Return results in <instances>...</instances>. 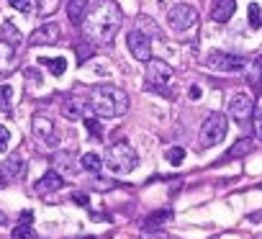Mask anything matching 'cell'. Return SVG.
I'll return each instance as SVG.
<instances>
[{
    "label": "cell",
    "mask_w": 262,
    "mask_h": 239,
    "mask_svg": "<svg viewBox=\"0 0 262 239\" xmlns=\"http://www.w3.org/2000/svg\"><path fill=\"white\" fill-rule=\"evenodd\" d=\"M121 21H123V13H121L118 3H113V0H100L98 5H92V10L85 13V18L80 23L83 36H85V41L95 44V47L111 44L121 28Z\"/></svg>",
    "instance_id": "1"
},
{
    "label": "cell",
    "mask_w": 262,
    "mask_h": 239,
    "mask_svg": "<svg viewBox=\"0 0 262 239\" xmlns=\"http://www.w3.org/2000/svg\"><path fill=\"white\" fill-rule=\"evenodd\" d=\"M87 106L98 118H118L129 111V93L118 85H95L87 95Z\"/></svg>",
    "instance_id": "2"
},
{
    "label": "cell",
    "mask_w": 262,
    "mask_h": 239,
    "mask_svg": "<svg viewBox=\"0 0 262 239\" xmlns=\"http://www.w3.org/2000/svg\"><path fill=\"white\" fill-rule=\"evenodd\" d=\"M173 87V67H170L165 59H149L147 70H144V90L149 93H165L173 98L175 93L170 90Z\"/></svg>",
    "instance_id": "3"
},
{
    "label": "cell",
    "mask_w": 262,
    "mask_h": 239,
    "mask_svg": "<svg viewBox=\"0 0 262 239\" xmlns=\"http://www.w3.org/2000/svg\"><path fill=\"white\" fill-rule=\"evenodd\" d=\"M136 162H139L136 149L131 144H126V142H116L111 149H108L103 165L116 175H126V172H131L136 167Z\"/></svg>",
    "instance_id": "4"
},
{
    "label": "cell",
    "mask_w": 262,
    "mask_h": 239,
    "mask_svg": "<svg viewBox=\"0 0 262 239\" xmlns=\"http://www.w3.org/2000/svg\"><path fill=\"white\" fill-rule=\"evenodd\" d=\"M226 131H229V118L221 111H211L203 118V126H200V134H198V142H200V147H216L219 142H224Z\"/></svg>",
    "instance_id": "5"
},
{
    "label": "cell",
    "mask_w": 262,
    "mask_h": 239,
    "mask_svg": "<svg viewBox=\"0 0 262 239\" xmlns=\"http://www.w3.org/2000/svg\"><path fill=\"white\" fill-rule=\"evenodd\" d=\"M31 129H34V137L39 139V144H44L46 149H57L59 147V129L49 116L44 113H34L31 116Z\"/></svg>",
    "instance_id": "6"
},
{
    "label": "cell",
    "mask_w": 262,
    "mask_h": 239,
    "mask_svg": "<svg viewBox=\"0 0 262 239\" xmlns=\"http://www.w3.org/2000/svg\"><path fill=\"white\" fill-rule=\"evenodd\" d=\"M167 23L175 34H185V31H190V28L198 26V10L193 5H185V3L173 5L167 10Z\"/></svg>",
    "instance_id": "7"
},
{
    "label": "cell",
    "mask_w": 262,
    "mask_h": 239,
    "mask_svg": "<svg viewBox=\"0 0 262 239\" xmlns=\"http://www.w3.org/2000/svg\"><path fill=\"white\" fill-rule=\"evenodd\" d=\"M206 67L211 72H242L247 67V62L237 54H226V52H211L206 57Z\"/></svg>",
    "instance_id": "8"
},
{
    "label": "cell",
    "mask_w": 262,
    "mask_h": 239,
    "mask_svg": "<svg viewBox=\"0 0 262 239\" xmlns=\"http://www.w3.org/2000/svg\"><path fill=\"white\" fill-rule=\"evenodd\" d=\"M62 39V26L54 23V21H46L44 26L34 28L28 36V44L31 47H52V44H57Z\"/></svg>",
    "instance_id": "9"
},
{
    "label": "cell",
    "mask_w": 262,
    "mask_h": 239,
    "mask_svg": "<svg viewBox=\"0 0 262 239\" xmlns=\"http://www.w3.org/2000/svg\"><path fill=\"white\" fill-rule=\"evenodd\" d=\"M126 44H129V52L139 59V62H149V59H152V39H149V34L142 31V28L129 31Z\"/></svg>",
    "instance_id": "10"
},
{
    "label": "cell",
    "mask_w": 262,
    "mask_h": 239,
    "mask_svg": "<svg viewBox=\"0 0 262 239\" xmlns=\"http://www.w3.org/2000/svg\"><path fill=\"white\" fill-rule=\"evenodd\" d=\"M252 113H255V100L247 95V93H237L234 98L229 100V116L234 118L237 124H247L252 118Z\"/></svg>",
    "instance_id": "11"
},
{
    "label": "cell",
    "mask_w": 262,
    "mask_h": 239,
    "mask_svg": "<svg viewBox=\"0 0 262 239\" xmlns=\"http://www.w3.org/2000/svg\"><path fill=\"white\" fill-rule=\"evenodd\" d=\"M0 172H3V177H5L8 183H18V180H23V175H26V162H23V157H21L18 152L8 155V159L3 162Z\"/></svg>",
    "instance_id": "12"
},
{
    "label": "cell",
    "mask_w": 262,
    "mask_h": 239,
    "mask_svg": "<svg viewBox=\"0 0 262 239\" xmlns=\"http://www.w3.org/2000/svg\"><path fill=\"white\" fill-rule=\"evenodd\" d=\"M62 188H65V175L57 172V170H46L34 185V190L39 196H46V193H54V190H62Z\"/></svg>",
    "instance_id": "13"
},
{
    "label": "cell",
    "mask_w": 262,
    "mask_h": 239,
    "mask_svg": "<svg viewBox=\"0 0 262 239\" xmlns=\"http://www.w3.org/2000/svg\"><path fill=\"white\" fill-rule=\"evenodd\" d=\"M170 221H173V211L162 208V211H154V214H149V216L142 219V232L154 234V232H160L165 224H170Z\"/></svg>",
    "instance_id": "14"
},
{
    "label": "cell",
    "mask_w": 262,
    "mask_h": 239,
    "mask_svg": "<svg viewBox=\"0 0 262 239\" xmlns=\"http://www.w3.org/2000/svg\"><path fill=\"white\" fill-rule=\"evenodd\" d=\"M85 98H80V95H70V98H65V103H62V116L65 118H70V121H80V118L85 116Z\"/></svg>",
    "instance_id": "15"
},
{
    "label": "cell",
    "mask_w": 262,
    "mask_h": 239,
    "mask_svg": "<svg viewBox=\"0 0 262 239\" xmlns=\"http://www.w3.org/2000/svg\"><path fill=\"white\" fill-rule=\"evenodd\" d=\"M234 10H237L234 0H216V5L211 8V18L216 23H226L231 16H234Z\"/></svg>",
    "instance_id": "16"
},
{
    "label": "cell",
    "mask_w": 262,
    "mask_h": 239,
    "mask_svg": "<svg viewBox=\"0 0 262 239\" xmlns=\"http://www.w3.org/2000/svg\"><path fill=\"white\" fill-rule=\"evenodd\" d=\"M15 67V47L0 41V75H10Z\"/></svg>",
    "instance_id": "17"
},
{
    "label": "cell",
    "mask_w": 262,
    "mask_h": 239,
    "mask_svg": "<svg viewBox=\"0 0 262 239\" xmlns=\"http://www.w3.org/2000/svg\"><path fill=\"white\" fill-rule=\"evenodd\" d=\"M85 13H87V0H67V18H70L75 26L83 23Z\"/></svg>",
    "instance_id": "18"
},
{
    "label": "cell",
    "mask_w": 262,
    "mask_h": 239,
    "mask_svg": "<svg viewBox=\"0 0 262 239\" xmlns=\"http://www.w3.org/2000/svg\"><path fill=\"white\" fill-rule=\"evenodd\" d=\"M57 165H59L57 172H67V175H77V172H80V159L75 162V155H70V152H59L57 155Z\"/></svg>",
    "instance_id": "19"
},
{
    "label": "cell",
    "mask_w": 262,
    "mask_h": 239,
    "mask_svg": "<svg viewBox=\"0 0 262 239\" xmlns=\"http://www.w3.org/2000/svg\"><path fill=\"white\" fill-rule=\"evenodd\" d=\"M39 65H44L46 70L54 75V78H62V75L67 72V59L65 57H41Z\"/></svg>",
    "instance_id": "20"
},
{
    "label": "cell",
    "mask_w": 262,
    "mask_h": 239,
    "mask_svg": "<svg viewBox=\"0 0 262 239\" xmlns=\"http://www.w3.org/2000/svg\"><path fill=\"white\" fill-rule=\"evenodd\" d=\"M0 41H5V44H10V47L18 49L21 47V31L10 21H5L3 26H0Z\"/></svg>",
    "instance_id": "21"
},
{
    "label": "cell",
    "mask_w": 262,
    "mask_h": 239,
    "mask_svg": "<svg viewBox=\"0 0 262 239\" xmlns=\"http://www.w3.org/2000/svg\"><path fill=\"white\" fill-rule=\"evenodd\" d=\"M13 95H15V90H13L10 82L0 85V111H3V113H10L13 111Z\"/></svg>",
    "instance_id": "22"
},
{
    "label": "cell",
    "mask_w": 262,
    "mask_h": 239,
    "mask_svg": "<svg viewBox=\"0 0 262 239\" xmlns=\"http://www.w3.org/2000/svg\"><path fill=\"white\" fill-rule=\"evenodd\" d=\"M252 147H255V142H252V139H239V142H234V147L229 149V155H226L224 159H234V157H244V155H250V152H252Z\"/></svg>",
    "instance_id": "23"
},
{
    "label": "cell",
    "mask_w": 262,
    "mask_h": 239,
    "mask_svg": "<svg viewBox=\"0 0 262 239\" xmlns=\"http://www.w3.org/2000/svg\"><path fill=\"white\" fill-rule=\"evenodd\" d=\"M80 167L87 170V172H98V170L103 167V159H100V155H95V152H85V155L80 157Z\"/></svg>",
    "instance_id": "24"
},
{
    "label": "cell",
    "mask_w": 262,
    "mask_h": 239,
    "mask_svg": "<svg viewBox=\"0 0 262 239\" xmlns=\"http://www.w3.org/2000/svg\"><path fill=\"white\" fill-rule=\"evenodd\" d=\"M83 121H85V129L92 139H103V126L98 121V116H83Z\"/></svg>",
    "instance_id": "25"
},
{
    "label": "cell",
    "mask_w": 262,
    "mask_h": 239,
    "mask_svg": "<svg viewBox=\"0 0 262 239\" xmlns=\"http://www.w3.org/2000/svg\"><path fill=\"white\" fill-rule=\"evenodd\" d=\"M10 237H13V239H41L34 229L28 227V224H18V227H15V232H13Z\"/></svg>",
    "instance_id": "26"
},
{
    "label": "cell",
    "mask_w": 262,
    "mask_h": 239,
    "mask_svg": "<svg viewBox=\"0 0 262 239\" xmlns=\"http://www.w3.org/2000/svg\"><path fill=\"white\" fill-rule=\"evenodd\" d=\"M167 162L170 165H182V159H185V149L182 147H170L167 152H165Z\"/></svg>",
    "instance_id": "27"
},
{
    "label": "cell",
    "mask_w": 262,
    "mask_h": 239,
    "mask_svg": "<svg viewBox=\"0 0 262 239\" xmlns=\"http://www.w3.org/2000/svg\"><path fill=\"white\" fill-rule=\"evenodd\" d=\"M247 16H250V26H252V28H260V26H262V8H260L257 3H250Z\"/></svg>",
    "instance_id": "28"
},
{
    "label": "cell",
    "mask_w": 262,
    "mask_h": 239,
    "mask_svg": "<svg viewBox=\"0 0 262 239\" xmlns=\"http://www.w3.org/2000/svg\"><path fill=\"white\" fill-rule=\"evenodd\" d=\"M139 26H144L142 31H144V34H149V36H152V34H154V36H160V28H157V23H154L149 16H139Z\"/></svg>",
    "instance_id": "29"
},
{
    "label": "cell",
    "mask_w": 262,
    "mask_h": 239,
    "mask_svg": "<svg viewBox=\"0 0 262 239\" xmlns=\"http://www.w3.org/2000/svg\"><path fill=\"white\" fill-rule=\"evenodd\" d=\"M59 8V0H39V16H52Z\"/></svg>",
    "instance_id": "30"
},
{
    "label": "cell",
    "mask_w": 262,
    "mask_h": 239,
    "mask_svg": "<svg viewBox=\"0 0 262 239\" xmlns=\"http://www.w3.org/2000/svg\"><path fill=\"white\" fill-rule=\"evenodd\" d=\"M250 85H252L255 95H260V93H262V72H260L257 67H252V72H250Z\"/></svg>",
    "instance_id": "31"
},
{
    "label": "cell",
    "mask_w": 262,
    "mask_h": 239,
    "mask_svg": "<svg viewBox=\"0 0 262 239\" xmlns=\"http://www.w3.org/2000/svg\"><path fill=\"white\" fill-rule=\"evenodd\" d=\"M8 5L21 10V13H31V8H34V0H8Z\"/></svg>",
    "instance_id": "32"
},
{
    "label": "cell",
    "mask_w": 262,
    "mask_h": 239,
    "mask_svg": "<svg viewBox=\"0 0 262 239\" xmlns=\"http://www.w3.org/2000/svg\"><path fill=\"white\" fill-rule=\"evenodd\" d=\"M8 144H10V131L0 126V152H8Z\"/></svg>",
    "instance_id": "33"
},
{
    "label": "cell",
    "mask_w": 262,
    "mask_h": 239,
    "mask_svg": "<svg viewBox=\"0 0 262 239\" xmlns=\"http://www.w3.org/2000/svg\"><path fill=\"white\" fill-rule=\"evenodd\" d=\"M252 116H255V137L262 142V111H255Z\"/></svg>",
    "instance_id": "34"
},
{
    "label": "cell",
    "mask_w": 262,
    "mask_h": 239,
    "mask_svg": "<svg viewBox=\"0 0 262 239\" xmlns=\"http://www.w3.org/2000/svg\"><path fill=\"white\" fill-rule=\"evenodd\" d=\"M72 201L77 206H87L90 203V196H87V193H72Z\"/></svg>",
    "instance_id": "35"
},
{
    "label": "cell",
    "mask_w": 262,
    "mask_h": 239,
    "mask_svg": "<svg viewBox=\"0 0 262 239\" xmlns=\"http://www.w3.org/2000/svg\"><path fill=\"white\" fill-rule=\"evenodd\" d=\"M188 98H190V100H198V98H200V87H198V85H190Z\"/></svg>",
    "instance_id": "36"
},
{
    "label": "cell",
    "mask_w": 262,
    "mask_h": 239,
    "mask_svg": "<svg viewBox=\"0 0 262 239\" xmlns=\"http://www.w3.org/2000/svg\"><path fill=\"white\" fill-rule=\"evenodd\" d=\"M31 221H34V214H31L28 208H26V211H21V224H31Z\"/></svg>",
    "instance_id": "37"
},
{
    "label": "cell",
    "mask_w": 262,
    "mask_h": 239,
    "mask_svg": "<svg viewBox=\"0 0 262 239\" xmlns=\"http://www.w3.org/2000/svg\"><path fill=\"white\" fill-rule=\"evenodd\" d=\"M5 224H8V216H5L3 211H0V227H5Z\"/></svg>",
    "instance_id": "38"
},
{
    "label": "cell",
    "mask_w": 262,
    "mask_h": 239,
    "mask_svg": "<svg viewBox=\"0 0 262 239\" xmlns=\"http://www.w3.org/2000/svg\"><path fill=\"white\" fill-rule=\"evenodd\" d=\"M5 185H8V180H5V177H3V172H0V190H3Z\"/></svg>",
    "instance_id": "39"
},
{
    "label": "cell",
    "mask_w": 262,
    "mask_h": 239,
    "mask_svg": "<svg viewBox=\"0 0 262 239\" xmlns=\"http://www.w3.org/2000/svg\"><path fill=\"white\" fill-rule=\"evenodd\" d=\"M255 67H257V70H260V72H262V57H260V59H257V65H255Z\"/></svg>",
    "instance_id": "40"
},
{
    "label": "cell",
    "mask_w": 262,
    "mask_h": 239,
    "mask_svg": "<svg viewBox=\"0 0 262 239\" xmlns=\"http://www.w3.org/2000/svg\"><path fill=\"white\" fill-rule=\"evenodd\" d=\"M260 188H262V185H260Z\"/></svg>",
    "instance_id": "41"
},
{
    "label": "cell",
    "mask_w": 262,
    "mask_h": 239,
    "mask_svg": "<svg viewBox=\"0 0 262 239\" xmlns=\"http://www.w3.org/2000/svg\"><path fill=\"white\" fill-rule=\"evenodd\" d=\"M260 239H262V237H260Z\"/></svg>",
    "instance_id": "42"
}]
</instances>
